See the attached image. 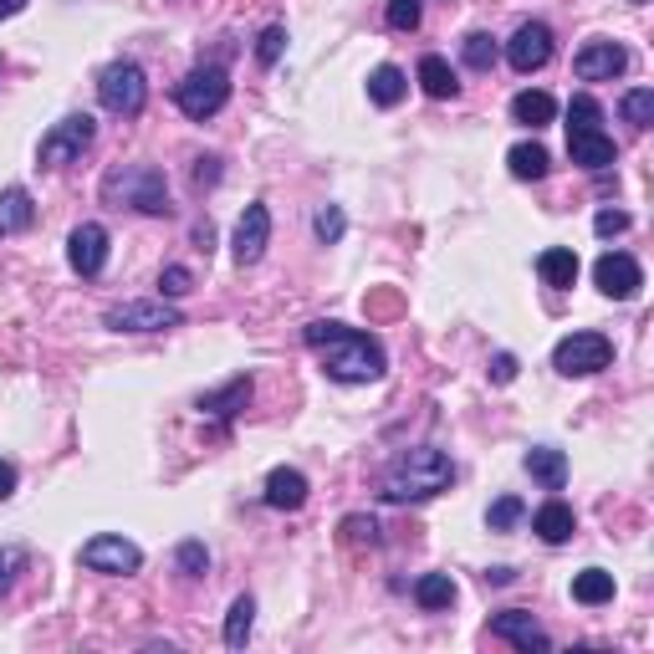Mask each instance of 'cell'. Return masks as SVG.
Listing matches in <instances>:
<instances>
[{"label":"cell","mask_w":654,"mask_h":654,"mask_svg":"<svg viewBox=\"0 0 654 654\" xmlns=\"http://www.w3.org/2000/svg\"><path fill=\"white\" fill-rule=\"evenodd\" d=\"M303 343L322 358V373L337 379V384H373V379H384L388 358L379 348V337L358 333L348 322H307L303 328Z\"/></svg>","instance_id":"obj_1"},{"label":"cell","mask_w":654,"mask_h":654,"mask_svg":"<svg viewBox=\"0 0 654 654\" xmlns=\"http://www.w3.org/2000/svg\"><path fill=\"white\" fill-rule=\"evenodd\" d=\"M451 486H455V466H451V455L435 451V445H409L379 476V496L399 506L430 502V496H440V491H451Z\"/></svg>","instance_id":"obj_2"},{"label":"cell","mask_w":654,"mask_h":654,"mask_svg":"<svg viewBox=\"0 0 654 654\" xmlns=\"http://www.w3.org/2000/svg\"><path fill=\"white\" fill-rule=\"evenodd\" d=\"M102 200L113 205V210L128 205L138 215H174L164 169H153V164H118L113 174L102 180Z\"/></svg>","instance_id":"obj_3"},{"label":"cell","mask_w":654,"mask_h":654,"mask_svg":"<svg viewBox=\"0 0 654 654\" xmlns=\"http://www.w3.org/2000/svg\"><path fill=\"white\" fill-rule=\"evenodd\" d=\"M98 102L118 118H138L144 113V102H149V77H144V67L128 62V57L108 62L102 77H98Z\"/></svg>","instance_id":"obj_4"},{"label":"cell","mask_w":654,"mask_h":654,"mask_svg":"<svg viewBox=\"0 0 654 654\" xmlns=\"http://www.w3.org/2000/svg\"><path fill=\"white\" fill-rule=\"evenodd\" d=\"M225 102H231V77H225V67H195V72H185V83H174V108L185 118H195V123L215 118Z\"/></svg>","instance_id":"obj_5"},{"label":"cell","mask_w":654,"mask_h":654,"mask_svg":"<svg viewBox=\"0 0 654 654\" xmlns=\"http://www.w3.org/2000/svg\"><path fill=\"white\" fill-rule=\"evenodd\" d=\"M92 138H98V123H92L87 113H67L62 123H51L47 128L36 159H41V169H62V164H72V159H83V153L92 149Z\"/></svg>","instance_id":"obj_6"},{"label":"cell","mask_w":654,"mask_h":654,"mask_svg":"<svg viewBox=\"0 0 654 654\" xmlns=\"http://www.w3.org/2000/svg\"><path fill=\"white\" fill-rule=\"evenodd\" d=\"M614 363V343L604 333H568L553 348V369L563 379H588V373H604Z\"/></svg>","instance_id":"obj_7"},{"label":"cell","mask_w":654,"mask_h":654,"mask_svg":"<svg viewBox=\"0 0 654 654\" xmlns=\"http://www.w3.org/2000/svg\"><path fill=\"white\" fill-rule=\"evenodd\" d=\"M83 568L87 572H108V578H128V572L144 568V553H138V542L118 538V532H102V538L83 542Z\"/></svg>","instance_id":"obj_8"},{"label":"cell","mask_w":654,"mask_h":654,"mask_svg":"<svg viewBox=\"0 0 654 654\" xmlns=\"http://www.w3.org/2000/svg\"><path fill=\"white\" fill-rule=\"evenodd\" d=\"M108 328H113V333H169V328H180V307L174 303H164V297H159V303H123V307H108Z\"/></svg>","instance_id":"obj_9"},{"label":"cell","mask_w":654,"mask_h":654,"mask_svg":"<svg viewBox=\"0 0 654 654\" xmlns=\"http://www.w3.org/2000/svg\"><path fill=\"white\" fill-rule=\"evenodd\" d=\"M506 62L521 72V77H532L553 62V26L547 21H521L511 41H506Z\"/></svg>","instance_id":"obj_10"},{"label":"cell","mask_w":654,"mask_h":654,"mask_svg":"<svg viewBox=\"0 0 654 654\" xmlns=\"http://www.w3.org/2000/svg\"><path fill=\"white\" fill-rule=\"evenodd\" d=\"M593 282H599V292L614 297V303H634L639 286H644V271H639V261L629 251H604L593 261Z\"/></svg>","instance_id":"obj_11"},{"label":"cell","mask_w":654,"mask_h":654,"mask_svg":"<svg viewBox=\"0 0 654 654\" xmlns=\"http://www.w3.org/2000/svg\"><path fill=\"white\" fill-rule=\"evenodd\" d=\"M624 67H629V51H624L619 41H588V47H578V57H572V72H578L583 83H614Z\"/></svg>","instance_id":"obj_12"},{"label":"cell","mask_w":654,"mask_h":654,"mask_svg":"<svg viewBox=\"0 0 654 654\" xmlns=\"http://www.w3.org/2000/svg\"><path fill=\"white\" fill-rule=\"evenodd\" d=\"M67 267L77 276H98L108 267V231H102L98 220H87V225H77L67 235Z\"/></svg>","instance_id":"obj_13"},{"label":"cell","mask_w":654,"mask_h":654,"mask_svg":"<svg viewBox=\"0 0 654 654\" xmlns=\"http://www.w3.org/2000/svg\"><path fill=\"white\" fill-rule=\"evenodd\" d=\"M271 240V210L267 205H246V215L235 220V235H231V251L240 267H251V261H261V251H267Z\"/></svg>","instance_id":"obj_14"},{"label":"cell","mask_w":654,"mask_h":654,"mask_svg":"<svg viewBox=\"0 0 654 654\" xmlns=\"http://www.w3.org/2000/svg\"><path fill=\"white\" fill-rule=\"evenodd\" d=\"M491 634L496 639H506V644H517L521 654H547L553 650V639L542 634V624L532 619V614H527V608H506V614H496V619H491Z\"/></svg>","instance_id":"obj_15"},{"label":"cell","mask_w":654,"mask_h":654,"mask_svg":"<svg viewBox=\"0 0 654 654\" xmlns=\"http://www.w3.org/2000/svg\"><path fill=\"white\" fill-rule=\"evenodd\" d=\"M568 153H572V164L593 169V174L619 159V149H614V138L604 128H568Z\"/></svg>","instance_id":"obj_16"},{"label":"cell","mask_w":654,"mask_h":654,"mask_svg":"<svg viewBox=\"0 0 654 654\" xmlns=\"http://www.w3.org/2000/svg\"><path fill=\"white\" fill-rule=\"evenodd\" d=\"M307 476L303 470H292V466H276L267 476V506L271 511H303L307 506Z\"/></svg>","instance_id":"obj_17"},{"label":"cell","mask_w":654,"mask_h":654,"mask_svg":"<svg viewBox=\"0 0 654 654\" xmlns=\"http://www.w3.org/2000/svg\"><path fill=\"white\" fill-rule=\"evenodd\" d=\"M521 466H527V476H532L538 486H547V491L568 486V455L553 451V445H532V451L521 455Z\"/></svg>","instance_id":"obj_18"},{"label":"cell","mask_w":654,"mask_h":654,"mask_svg":"<svg viewBox=\"0 0 654 654\" xmlns=\"http://www.w3.org/2000/svg\"><path fill=\"white\" fill-rule=\"evenodd\" d=\"M532 532H538L547 547H563V542L578 532V511H572L568 502H547V506H538V517H532Z\"/></svg>","instance_id":"obj_19"},{"label":"cell","mask_w":654,"mask_h":654,"mask_svg":"<svg viewBox=\"0 0 654 654\" xmlns=\"http://www.w3.org/2000/svg\"><path fill=\"white\" fill-rule=\"evenodd\" d=\"M32 220H36V200H32V189H0V235H21V231H32Z\"/></svg>","instance_id":"obj_20"},{"label":"cell","mask_w":654,"mask_h":654,"mask_svg":"<svg viewBox=\"0 0 654 654\" xmlns=\"http://www.w3.org/2000/svg\"><path fill=\"white\" fill-rule=\"evenodd\" d=\"M251 404V379L240 373V379H231L225 388H215V394H200V415H215V420H231V415H240Z\"/></svg>","instance_id":"obj_21"},{"label":"cell","mask_w":654,"mask_h":654,"mask_svg":"<svg viewBox=\"0 0 654 654\" xmlns=\"http://www.w3.org/2000/svg\"><path fill=\"white\" fill-rule=\"evenodd\" d=\"M420 87L435 102H445V98H455V92H460V77H455V67L445 62V57L424 51V57H420Z\"/></svg>","instance_id":"obj_22"},{"label":"cell","mask_w":654,"mask_h":654,"mask_svg":"<svg viewBox=\"0 0 654 654\" xmlns=\"http://www.w3.org/2000/svg\"><path fill=\"white\" fill-rule=\"evenodd\" d=\"M572 599H578V604H588V608L614 604V572H604V568L572 572Z\"/></svg>","instance_id":"obj_23"},{"label":"cell","mask_w":654,"mask_h":654,"mask_svg":"<svg viewBox=\"0 0 654 654\" xmlns=\"http://www.w3.org/2000/svg\"><path fill=\"white\" fill-rule=\"evenodd\" d=\"M538 276L547 286H557V292H568L572 282H578V256L568 251V246H553V251L538 256Z\"/></svg>","instance_id":"obj_24"},{"label":"cell","mask_w":654,"mask_h":654,"mask_svg":"<svg viewBox=\"0 0 654 654\" xmlns=\"http://www.w3.org/2000/svg\"><path fill=\"white\" fill-rule=\"evenodd\" d=\"M511 118H517V123H527V128L553 123V118H557L553 92H532V87H527V92H517V98H511Z\"/></svg>","instance_id":"obj_25"},{"label":"cell","mask_w":654,"mask_h":654,"mask_svg":"<svg viewBox=\"0 0 654 654\" xmlns=\"http://www.w3.org/2000/svg\"><path fill=\"white\" fill-rule=\"evenodd\" d=\"M415 604L430 608V614L451 608L455 604V578H451V572H424L420 583H415Z\"/></svg>","instance_id":"obj_26"},{"label":"cell","mask_w":654,"mask_h":654,"mask_svg":"<svg viewBox=\"0 0 654 654\" xmlns=\"http://www.w3.org/2000/svg\"><path fill=\"white\" fill-rule=\"evenodd\" d=\"M404 92H409V83H404V72L394 67V62H384V67L369 72V98L379 102V108H394V102H404Z\"/></svg>","instance_id":"obj_27"},{"label":"cell","mask_w":654,"mask_h":654,"mask_svg":"<svg viewBox=\"0 0 654 654\" xmlns=\"http://www.w3.org/2000/svg\"><path fill=\"white\" fill-rule=\"evenodd\" d=\"M251 629H256V599L251 593H240V599L231 604V614H225V644H231V650H246Z\"/></svg>","instance_id":"obj_28"},{"label":"cell","mask_w":654,"mask_h":654,"mask_svg":"<svg viewBox=\"0 0 654 654\" xmlns=\"http://www.w3.org/2000/svg\"><path fill=\"white\" fill-rule=\"evenodd\" d=\"M506 164H511V174H517V180H547L553 159H547V149H542V144H517V149L506 153Z\"/></svg>","instance_id":"obj_29"},{"label":"cell","mask_w":654,"mask_h":654,"mask_svg":"<svg viewBox=\"0 0 654 654\" xmlns=\"http://www.w3.org/2000/svg\"><path fill=\"white\" fill-rule=\"evenodd\" d=\"M619 113H624V123H629V128H639V134H644V128L654 123V87H629V92H624V102H619Z\"/></svg>","instance_id":"obj_30"},{"label":"cell","mask_w":654,"mask_h":654,"mask_svg":"<svg viewBox=\"0 0 654 654\" xmlns=\"http://www.w3.org/2000/svg\"><path fill=\"white\" fill-rule=\"evenodd\" d=\"M460 57H466L470 72H491V67H496V36H491V32H470L466 41H460Z\"/></svg>","instance_id":"obj_31"},{"label":"cell","mask_w":654,"mask_h":654,"mask_svg":"<svg viewBox=\"0 0 654 654\" xmlns=\"http://www.w3.org/2000/svg\"><path fill=\"white\" fill-rule=\"evenodd\" d=\"M312 231H318L322 246H337L343 231H348V215H343V205H322L318 215H312Z\"/></svg>","instance_id":"obj_32"},{"label":"cell","mask_w":654,"mask_h":654,"mask_svg":"<svg viewBox=\"0 0 654 654\" xmlns=\"http://www.w3.org/2000/svg\"><path fill=\"white\" fill-rule=\"evenodd\" d=\"M568 128H604V102L578 92V98L568 102Z\"/></svg>","instance_id":"obj_33"},{"label":"cell","mask_w":654,"mask_h":654,"mask_svg":"<svg viewBox=\"0 0 654 654\" xmlns=\"http://www.w3.org/2000/svg\"><path fill=\"white\" fill-rule=\"evenodd\" d=\"M384 16H388V26H394V32H420L424 5H420V0H388Z\"/></svg>","instance_id":"obj_34"},{"label":"cell","mask_w":654,"mask_h":654,"mask_svg":"<svg viewBox=\"0 0 654 654\" xmlns=\"http://www.w3.org/2000/svg\"><path fill=\"white\" fill-rule=\"evenodd\" d=\"M521 517H527V506H521L517 496H502V502H491L486 527H491V532H511V527H517Z\"/></svg>","instance_id":"obj_35"},{"label":"cell","mask_w":654,"mask_h":654,"mask_svg":"<svg viewBox=\"0 0 654 654\" xmlns=\"http://www.w3.org/2000/svg\"><path fill=\"white\" fill-rule=\"evenodd\" d=\"M174 568L185 572V578H205V572H210V553H205V542H180Z\"/></svg>","instance_id":"obj_36"},{"label":"cell","mask_w":654,"mask_h":654,"mask_svg":"<svg viewBox=\"0 0 654 654\" xmlns=\"http://www.w3.org/2000/svg\"><path fill=\"white\" fill-rule=\"evenodd\" d=\"M282 51H286V26H267V32L256 36V62H261V67H276Z\"/></svg>","instance_id":"obj_37"},{"label":"cell","mask_w":654,"mask_h":654,"mask_svg":"<svg viewBox=\"0 0 654 654\" xmlns=\"http://www.w3.org/2000/svg\"><path fill=\"white\" fill-rule=\"evenodd\" d=\"M343 538L353 542V547H363V542H379V521L373 517H343Z\"/></svg>","instance_id":"obj_38"},{"label":"cell","mask_w":654,"mask_h":654,"mask_svg":"<svg viewBox=\"0 0 654 654\" xmlns=\"http://www.w3.org/2000/svg\"><path fill=\"white\" fill-rule=\"evenodd\" d=\"M189 286H195V271L189 267H164V276H159V292H164V297H185Z\"/></svg>","instance_id":"obj_39"},{"label":"cell","mask_w":654,"mask_h":654,"mask_svg":"<svg viewBox=\"0 0 654 654\" xmlns=\"http://www.w3.org/2000/svg\"><path fill=\"white\" fill-rule=\"evenodd\" d=\"M593 231L604 235V240L608 235H624L629 231V215H624V210H599V215H593Z\"/></svg>","instance_id":"obj_40"},{"label":"cell","mask_w":654,"mask_h":654,"mask_svg":"<svg viewBox=\"0 0 654 654\" xmlns=\"http://www.w3.org/2000/svg\"><path fill=\"white\" fill-rule=\"evenodd\" d=\"M210 185H220V159L215 153H200L195 159V189H210Z\"/></svg>","instance_id":"obj_41"},{"label":"cell","mask_w":654,"mask_h":654,"mask_svg":"<svg viewBox=\"0 0 654 654\" xmlns=\"http://www.w3.org/2000/svg\"><path fill=\"white\" fill-rule=\"evenodd\" d=\"M21 563H26V553H0V599H5V593L16 588Z\"/></svg>","instance_id":"obj_42"},{"label":"cell","mask_w":654,"mask_h":654,"mask_svg":"<svg viewBox=\"0 0 654 654\" xmlns=\"http://www.w3.org/2000/svg\"><path fill=\"white\" fill-rule=\"evenodd\" d=\"M511 379H517V358H511V353H496V358H491V384H511Z\"/></svg>","instance_id":"obj_43"},{"label":"cell","mask_w":654,"mask_h":654,"mask_svg":"<svg viewBox=\"0 0 654 654\" xmlns=\"http://www.w3.org/2000/svg\"><path fill=\"white\" fill-rule=\"evenodd\" d=\"M16 466H11V460H0V502H5V496H16Z\"/></svg>","instance_id":"obj_44"},{"label":"cell","mask_w":654,"mask_h":654,"mask_svg":"<svg viewBox=\"0 0 654 654\" xmlns=\"http://www.w3.org/2000/svg\"><path fill=\"white\" fill-rule=\"evenodd\" d=\"M195 246H200V251H210V246H215V225H210V220H200V225H195Z\"/></svg>","instance_id":"obj_45"},{"label":"cell","mask_w":654,"mask_h":654,"mask_svg":"<svg viewBox=\"0 0 654 654\" xmlns=\"http://www.w3.org/2000/svg\"><path fill=\"white\" fill-rule=\"evenodd\" d=\"M26 11V0H0V21H11V16H21Z\"/></svg>","instance_id":"obj_46"},{"label":"cell","mask_w":654,"mask_h":654,"mask_svg":"<svg viewBox=\"0 0 654 654\" xmlns=\"http://www.w3.org/2000/svg\"><path fill=\"white\" fill-rule=\"evenodd\" d=\"M511 578H517V568H491L486 572V583H511Z\"/></svg>","instance_id":"obj_47"},{"label":"cell","mask_w":654,"mask_h":654,"mask_svg":"<svg viewBox=\"0 0 654 654\" xmlns=\"http://www.w3.org/2000/svg\"><path fill=\"white\" fill-rule=\"evenodd\" d=\"M634 5H644V0H634Z\"/></svg>","instance_id":"obj_48"}]
</instances>
